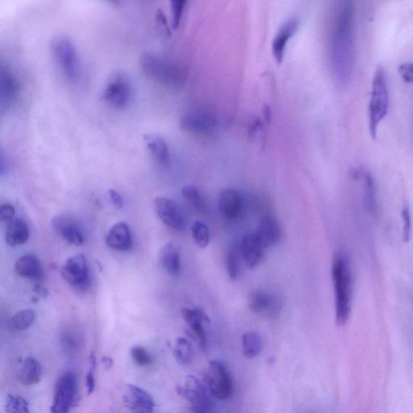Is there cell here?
Segmentation results:
<instances>
[{"instance_id": "6da1fadb", "label": "cell", "mask_w": 413, "mask_h": 413, "mask_svg": "<svg viewBox=\"0 0 413 413\" xmlns=\"http://www.w3.org/2000/svg\"><path fill=\"white\" fill-rule=\"evenodd\" d=\"M328 54L332 76L338 84H346L354 62V5L337 2L332 8L328 30Z\"/></svg>"}, {"instance_id": "7a4b0ae2", "label": "cell", "mask_w": 413, "mask_h": 413, "mask_svg": "<svg viewBox=\"0 0 413 413\" xmlns=\"http://www.w3.org/2000/svg\"><path fill=\"white\" fill-rule=\"evenodd\" d=\"M332 277L335 293L336 322L345 325L351 312L352 272L347 256L339 252L332 266Z\"/></svg>"}, {"instance_id": "3957f363", "label": "cell", "mask_w": 413, "mask_h": 413, "mask_svg": "<svg viewBox=\"0 0 413 413\" xmlns=\"http://www.w3.org/2000/svg\"><path fill=\"white\" fill-rule=\"evenodd\" d=\"M140 64L149 78L165 87L179 88L185 83V68L165 57L148 52L141 54Z\"/></svg>"}, {"instance_id": "277c9868", "label": "cell", "mask_w": 413, "mask_h": 413, "mask_svg": "<svg viewBox=\"0 0 413 413\" xmlns=\"http://www.w3.org/2000/svg\"><path fill=\"white\" fill-rule=\"evenodd\" d=\"M389 109V90L385 70L378 66L373 78L369 103V129L373 139H376L378 126L386 117Z\"/></svg>"}, {"instance_id": "5b68a950", "label": "cell", "mask_w": 413, "mask_h": 413, "mask_svg": "<svg viewBox=\"0 0 413 413\" xmlns=\"http://www.w3.org/2000/svg\"><path fill=\"white\" fill-rule=\"evenodd\" d=\"M51 51L59 70L68 81L76 83L81 74L77 50L70 39L57 37L51 43Z\"/></svg>"}, {"instance_id": "8992f818", "label": "cell", "mask_w": 413, "mask_h": 413, "mask_svg": "<svg viewBox=\"0 0 413 413\" xmlns=\"http://www.w3.org/2000/svg\"><path fill=\"white\" fill-rule=\"evenodd\" d=\"M77 377L72 371L64 373L57 381L51 413H70L76 400Z\"/></svg>"}, {"instance_id": "52a82bcc", "label": "cell", "mask_w": 413, "mask_h": 413, "mask_svg": "<svg viewBox=\"0 0 413 413\" xmlns=\"http://www.w3.org/2000/svg\"><path fill=\"white\" fill-rule=\"evenodd\" d=\"M103 98L115 109H124L132 98V86L129 79L122 73H115L108 78L103 91Z\"/></svg>"}, {"instance_id": "ba28073f", "label": "cell", "mask_w": 413, "mask_h": 413, "mask_svg": "<svg viewBox=\"0 0 413 413\" xmlns=\"http://www.w3.org/2000/svg\"><path fill=\"white\" fill-rule=\"evenodd\" d=\"M206 383L210 392L218 400L229 399L233 395L231 372L219 361H211L206 371Z\"/></svg>"}, {"instance_id": "9c48e42d", "label": "cell", "mask_w": 413, "mask_h": 413, "mask_svg": "<svg viewBox=\"0 0 413 413\" xmlns=\"http://www.w3.org/2000/svg\"><path fill=\"white\" fill-rule=\"evenodd\" d=\"M191 405L193 413H210L211 401L203 384L196 377L189 376L185 384L177 389Z\"/></svg>"}, {"instance_id": "30bf717a", "label": "cell", "mask_w": 413, "mask_h": 413, "mask_svg": "<svg viewBox=\"0 0 413 413\" xmlns=\"http://www.w3.org/2000/svg\"><path fill=\"white\" fill-rule=\"evenodd\" d=\"M61 273L63 279L74 289L84 290L89 285L88 261L83 255L69 257L63 265Z\"/></svg>"}, {"instance_id": "8fae6325", "label": "cell", "mask_w": 413, "mask_h": 413, "mask_svg": "<svg viewBox=\"0 0 413 413\" xmlns=\"http://www.w3.org/2000/svg\"><path fill=\"white\" fill-rule=\"evenodd\" d=\"M21 86L18 76L13 69L2 65L0 68V108L8 111L18 100Z\"/></svg>"}, {"instance_id": "7c38bea8", "label": "cell", "mask_w": 413, "mask_h": 413, "mask_svg": "<svg viewBox=\"0 0 413 413\" xmlns=\"http://www.w3.org/2000/svg\"><path fill=\"white\" fill-rule=\"evenodd\" d=\"M154 209L159 219L166 226L175 231H181L185 226V217L179 204L166 197L154 200Z\"/></svg>"}, {"instance_id": "4fadbf2b", "label": "cell", "mask_w": 413, "mask_h": 413, "mask_svg": "<svg viewBox=\"0 0 413 413\" xmlns=\"http://www.w3.org/2000/svg\"><path fill=\"white\" fill-rule=\"evenodd\" d=\"M124 404L133 413H153L155 403L151 395L144 388L128 384L124 389Z\"/></svg>"}, {"instance_id": "5bb4252c", "label": "cell", "mask_w": 413, "mask_h": 413, "mask_svg": "<svg viewBox=\"0 0 413 413\" xmlns=\"http://www.w3.org/2000/svg\"><path fill=\"white\" fill-rule=\"evenodd\" d=\"M218 206L222 216L228 220H236L245 209V198L239 191L226 188L220 194Z\"/></svg>"}, {"instance_id": "9a60e30c", "label": "cell", "mask_w": 413, "mask_h": 413, "mask_svg": "<svg viewBox=\"0 0 413 413\" xmlns=\"http://www.w3.org/2000/svg\"><path fill=\"white\" fill-rule=\"evenodd\" d=\"M183 130L198 135H210L216 130V120L210 115L200 112H188L181 119Z\"/></svg>"}, {"instance_id": "2e32d148", "label": "cell", "mask_w": 413, "mask_h": 413, "mask_svg": "<svg viewBox=\"0 0 413 413\" xmlns=\"http://www.w3.org/2000/svg\"><path fill=\"white\" fill-rule=\"evenodd\" d=\"M182 315L190 328L192 335L198 341L199 347L203 351H206L208 339H206L204 325L210 322L209 318L198 308H182Z\"/></svg>"}, {"instance_id": "e0dca14e", "label": "cell", "mask_w": 413, "mask_h": 413, "mask_svg": "<svg viewBox=\"0 0 413 413\" xmlns=\"http://www.w3.org/2000/svg\"><path fill=\"white\" fill-rule=\"evenodd\" d=\"M299 25V21L293 17L286 20L279 28L277 35L273 39L272 47L274 59L278 63L283 62L286 47L291 38L296 33Z\"/></svg>"}, {"instance_id": "ac0fdd59", "label": "cell", "mask_w": 413, "mask_h": 413, "mask_svg": "<svg viewBox=\"0 0 413 413\" xmlns=\"http://www.w3.org/2000/svg\"><path fill=\"white\" fill-rule=\"evenodd\" d=\"M52 225L55 232L67 243L76 246L83 245L85 238L82 229L71 218L64 216H56Z\"/></svg>"}, {"instance_id": "d6986e66", "label": "cell", "mask_w": 413, "mask_h": 413, "mask_svg": "<svg viewBox=\"0 0 413 413\" xmlns=\"http://www.w3.org/2000/svg\"><path fill=\"white\" fill-rule=\"evenodd\" d=\"M239 249L245 266L250 269H254L260 265L263 258L264 250H266L255 233L245 235L239 245Z\"/></svg>"}, {"instance_id": "ffe728a7", "label": "cell", "mask_w": 413, "mask_h": 413, "mask_svg": "<svg viewBox=\"0 0 413 413\" xmlns=\"http://www.w3.org/2000/svg\"><path fill=\"white\" fill-rule=\"evenodd\" d=\"M248 306L252 312L267 317H274L281 308L277 298L263 291L252 292L248 297Z\"/></svg>"}, {"instance_id": "44dd1931", "label": "cell", "mask_w": 413, "mask_h": 413, "mask_svg": "<svg viewBox=\"0 0 413 413\" xmlns=\"http://www.w3.org/2000/svg\"><path fill=\"white\" fill-rule=\"evenodd\" d=\"M106 243L115 250L125 252L131 250L134 243L133 236L127 223H117L109 229Z\"/></svg>"}, {"instance_id": "7402d4cb", "label": "cell", "mask_w": 413, "mask_h": 413, "mask_svg": "<svg viewBox=\"0 0 413 413\" xmlns=\"http://www.w3.org/2000/svg\"><path fill=\"white\" fill-rule=\"evenodd\" d=\"M16 272L19 277L42 283L44 279V271L41 262L33 255H25L16 260Z\"/></svg>"}, {"instance_id": "603a6c76", "label": "cell", "mask_w": 413, "mask_h": 413, "mask_svg": "<svg viewBox=\"0 0 413 413\" xmlns=\"http://www.w3.org/2000/svg\"><path fill=\"white\" fill-rule=\"evenodd\" d=\"M255 233L265 249L277 245L282 235L279 222L274 217L269 216L262 218Z\"/></svg>"}, {"instance_id": "cb8c5ba5", "label": "cell", "mask_w": 413, "mask_h": 413, "mask_svg": "<svg viewBox=\"0 0 413 413\" xmlns=\"http://www.w3.org/2000/svg\"><path fill=\"white\" fill-rule=\"evenodd\" d=\"M144 140L155 162L163 168L168 166L170 162V155L169 147L164 139L156 134H146L144 136Z\"/></svg>"}, {"instance_id": "d4e9b609", "label": "cell", "mask_w": 413, "mask_h": 413, "mask_svg": "<svg viewBox=\"0 0 413 413\" xmlns=\"http://www.w3.org/2000/svg\"><path fill=\"white\" fill-rule=\"evenodd\" d=\"M42 376V366L33 357H28L23 361L19 373V380L23 385L30 387L36 385Z\"/></svg>"}, {"instance_id": "484cf974", "label": "cell", "mask_w": 413, "mask_h": 413, "mask_svg": "<svg viewBox=\"0 0 413 413\" xmlns=\"http://www.w3.org/2000/svg\"><path fill=\"white\" fill-rule=\"evenodd\" d=\"M161 265L172 275L179 274L181 269L180 250L172 243L165 244L159 253Z\"/></svg>"}, {"instance_id": "4316f807", "label": "cell", "mask_w": 413, "mask_h": 413, "mask_svg": "<svg viewBox=\"0 0 413 413\" xmlns=\"http://www.w3.org/2000/svg\"><path fill=\"white\" fill-rule=\"evenodd\" d=\"M30 238V231L27 223L22 220L16 219L8 223L5 231L6 243L10 246L24 245Z\"/></svg>"}, {"instance_id": "83f0119b", "label": "cell", "mask_w": 413, "mask_h": 413, "mask_svg": "<svg viewBox=\"0 0 413 413\" xmlns=\"http://www.w3.org/2000/svg\"><path fill=\"white\" fill-rule=\"evenodd\" d=\"M243 349L245 358L254 359L262 349V338L260 332L250 331L243 336Z\"/></svg>"}, {"instance_id": "f1b7e54d", "label": "cell", "mask_w": 413, "mask_h": 413, "mask_svg": "<svg viewBox=\"0 0 413 413\" xmlns=\"http://www.w3.org/2000/svg\"><path fill=\"white\" fill-rule=\"evenodd\" d=\"M243 257L240 255L239 245L233 246L228 250L226 266L229 278L237 280L242 272Z\"/></svg>"}, {"instance_id": "f546056e", "label": "cell", "mask_w": 413, "mask_h": 413, "mask_svg": "<svg viewBox=\"0 0 413 413\" xmlns=\"http://www.w3.org/2000/svg\"><path fill=\"white\" fill-rule=\"evenodd\" d=\"M174 356L177 363L182 366H187L192 363L193 349L190 342L186 338H178L174 348Z\"/></svg>"}, {"instance_id": "4dcf8cb0", "label": "cell", "mask_w": 413, "mask_h": 413, "mask_svg": "<svg viewBox=\"0 0 413 413\" xmlns=\"http://www.w3.org/2000/svg\"><path fill=\"white\" fill-rule=\"evenodd\" d=\"M365 183V206L371 214H374L376 211V187L374 178L366 172L363 175Z\"/></svg>"}, {"instance_id": "1f68e13d", "label": "cell", "mask_w": 413, "mask_h": 413, "mask_svg": "<svg viewBox=\"0 0 413 413\" xmlns=\"http://www.w3.org/2000/svg\"><path fill=\"white\" fill-rule=\"evenodd\" d=\"M35 320L36 315L33 310H22L11 319V326L17 331H24L30 328Z\"/></svg>"}, {"instance_id": "d6a6232c", "label": "cell", "mask_w": 413, "mask_h": 413, "mask_svg": "<svg viewBox=\"0 0 413 413\" xmlns=\"http://www.w3.org/2000/svg\"><path fill=\"white\" fill-rule=\"evenodd\" d=\"M192 235L194 243L200 248H205L208 246L210 240V233L209 228L202 221H197L192 223Z\"/></svg>"}, {"instance_id": "836d02e7", "label": "cell", "mask_w": 413, "mask_h": 413, "mask_svg": "<svg viewBox=\"0 0 413 413\" xmlns=\"http://www.w3.org/2000/svg\"><path fill=\"white\" fill-rule=\"evenodd\" d=\"M6 413H30L27 400L20 395H8L6 399Z\"/></svg>"}, {"instance_id": "e575fe53", "label": "cell", "mask_w": 413, "mask_h": 413, "mask_svg": "<svg viewBox=\"0 0 413 413\" xmlns=\"http://www.w3.org/2000/svg\"><path fill=\"white\" fill-rule=\"evenodd\" d=\"M182 196L198 211H204V199L198 188L193 185H186L182 188Z\"/></svg>"}, {"instance_id": "d590c367", "label": "cell", "mask_w": 413, "mask_h": 413, "mask_svg": "<svg viewBox=\"0 0 413 413\" xmlns=\"http://www.w3.org/2000/svg\"><path fill=\"white\" fill-rule=\"evenodd\" d=\"M131 357L134 363L140 366H146L152 363V357L145 347L134 346L131 349Z\"/></svg>"}, {"instance_id": "8d00e7d4", "label": "cell", "mask_w": 413, "mask_h": 413, "mask_svg": "<svg viewBox=\"0 0 413 413\" xmlns=\"http://www.w3.org/2000/svg\"><path fill=\"white\" fill-rule=\"evenodd\" d=\"M89 370L86 377V387L88 395H91L95 390V370L96 368V358L94 352H91L89 356Z\"/></svg>"}, {"instance_id": "74e56055", "label": "cell", "mask_w": 413, "mask_h": 413, "mask_svg": "<svg viewBox=\"0 0 413 413\" xmlns=\"http://www.w3.org/2000/svg\"><path fill=\"white\" fill-rule=\"evenodd\" d=\"M186 1L175 0L171 2L172 26L177 28L180 26L183 13L186 8Z\"/></svg>"}, {"instance_id": "f35d334b", "label": "cell", "mask_w": 413, "mask_h": 413, "mask_svg": "<svg viewBox=\"0 0 413 413\" xmlns=\"http://www.w3.org/2000/svg\"><path fill=\"white\" fill-rule=\"evenodd\" d=\"M402 218L404 221L403 238L405 243H408L412 235V217L409 206H405L402 210Z\"/></svg>"}, {"instance_id": "ab89813d", "label": "cell", "mask_w": 413, "mask_h": 413, "mask_svg": "<svg viewBox=\"0 0 413 413\" xmlns=\"http://www.w3.org/2000/svg\"><path fill=\"white\" fill-rule=\"evenodd\" d=\"M15 214L16 211L13 205L5 204L1 206V209H0V218H1L2 222L9 223L11 221H13Z\"/></svg>"}, {"instance_id": "60d3db41", "label": "cell", "mask_w": 413, "mask_h": 413, "mask_svg": "<svg viewBox=\"0 0 413 413\" xmlns=\"http://www.w3.org/2000/svg\"><path fill=\"white\" fill-rule=\"evenodd\" d=\"M400 76L405 82L413 83V63H403L399 66Z\"/></svg>"}, {"instance_id": "b9f144b4", "label": "cell", "mask_w": 413, "mask_h": 413, "mask_svg": "<svg viewBox=\"0 0 413 413\" xmlns=\"http://www.w3.org/2000/svg\"><path fill=\"white\" fill-rule=\"evenodd\" d=\"M108 196L110 197L111 202L115 206V209H122L123 206V199L122 196L118 192L114 190V189H110L108 190Z\"/></svg>"}, {"instance_id": "7bdbcfd3", "label": "cell", "mask_w": 413, "mask_h": 413, "mask_svg": "<svg viewBox=\"0 0 413 413\" xmlns=\"http://www.w3.org/2000/svg\"><path fill=\"white\" fill-rule=\"evenodd\" d=\"M157 21L158 26L162 28V31H164L165 33L166 34H169L170 30L168 24V20H166L165 15L164 14L163 11L161 10L158 11Z\"/></svg>"}, {"instance_id": "ee69618b", "label": "cell", "mask_w": 413, "mask_h": 413, "mask_svg": "<svg viewBox=\"0 0 413 413\" xmlns=\"http://www.w3.org/2000/svg\"><path fill=\"white\" fill-rule=\"evenodd\" d=\"M33 291L35 292V293H37L40 296H42L43 298H47V296H48L47 289H45V286H42L41 283H38L35 286H34Z\"/></svg>"}, {"instance_id": "f6af8a7d", "label": "cell", "mask_w": 413, "mask_h": 413, "mask_svg": "<svg viewBox=\"0 0 413 413\" xmlns=\"http://www.w3.org/2000/svg\"><path fill=\"white\" fill-rule=\"evenodd\" d=\"M102 364L106 370H110L114 365V361L112 358L105 356L102 358Z\"/></svg>"}]
</instances>
